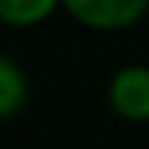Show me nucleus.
<instances>
[{
	"instance_id": "1",
	"label": "nucleus",
	"mask_w": 149,
	"mask_h": 149,
	"mask_svg": "<svg viewBox=\"0 0 149 149\" xmlns=\"http://www.w3.org/2000/svg\"><path fill=\"white\" fill-rule=\"evenodd\" d=\"M61 9L85 29L123 32L146 18L149 0H61Z\"/></svg>"
},
{
	"instance_id": "2",
	"label": "nucleus",
	"mask_w": 149,
	"mask_h": 149,
	"mask_svg": "<svg viewBox=\"0 0 149 149\" xmlns=\"http://www.w3.org/2000/svg\"><path fill=\"white\" fill-rule=\"evenodd\" d=\"M111 111L126 123H149V67L123 64L105 88Z\"/></svg>"
},
{
	"instance_id": "3",
	"label": "nucleus",
	"mask_w": 149,
	"mask_h": 149,
	"mask_svg": "<svg viewBox=\"0 0 149 149\" xmlns=\"http://www.w3.org/2000/svg\"><path fill=\"white\" fill-rule=\"evenodd\" d=\"M26 97H29V82L24 67L15 58L0 53V120L15 117L24 108Z\"/></svg>"
},
{
	"instance_id": "4",
	"label": "nucleus",
	"mask_w": 149,
	"mask_h": 149,
	"mask_svg": "<svg viewBox=\"0 0 149 149\" xmlns=\"http://www.w3.org/2000/svg\"><path fill=\"white\" fill-rule=\"evenodd\" d=\"M61 0H0V24L12 29H29L56 15Z\"/></svg>"
}]
</instances>
